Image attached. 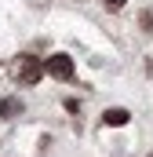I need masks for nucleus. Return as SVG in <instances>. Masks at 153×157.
I'll list each match as a JSON object with an SVG mask.
<instances>
[{
  "label": "nucleus",
  "instance_id": "3",
  "mask_svg": "<svg viewBox=\"0 0 153 157\" xmlns=\"http://www.w3.org/2000/svg\"><path fill=\"white\" fill-rule=\"evenodd\" d=\"M128 117H131L128 110H106V113H102V121H106L110 128H120V124H128Z\"/></svg>",
  "mask_w": 153,
  "mask_h": 157
},
{
  "label": "nucleus",
  "instance_id": "5",
  "mask_svg": "<svg viewBox=\"0 0 153 157\" xmlns=\"http://www.w3.org/2000/svg\"><path fill=\"white\" fill-rule=\"evenodd\" d=\"M106 7H110V11H120V7H124V0H106Z\"/></svg>",
  "mask_w": 153,
  "mask_h": 157
},
{
  "label": "nucleus",
  "instance_id": "1",
  "mask_svg": "<svg viewBox=\"0 0 153 157\" xmlns=\"http://www.w3.org/2000/svg\"><path fill=\"white\" fill-rule=\"evenodd\" d=\"M44 70H47L51 77H58V80H69L73 77V59H69V55H51V59L44 62Z\"/></svg>",
  "mask_w": 153,
  "mask_h": 157
},
{
  "label": "nucleus",
  "instance_id": "4",
  "mask_svg": "<svg viewBox=\"0 0 153 157\" xmlns=\"http://www.w3.org/2000/svg\"><path fill=\"white\" fill-rule=\"evenodd\" d=\"M0 113H15V102H11V99H4V102H0Z\"/></svg>",
  "mask_w": 153,
  "mask_h": 157
},
{
  "label": "nucleus",
  "instance_id": "2",
  "mask_svg": "<svg viewBox=\"0 0 153 157\" xmlns=\"http://www.w3.org/2000/svg\"><path fill=\"white\" fill-rule=\"evenodd\" d=\"M37 77H40V62L33 55H22V59H18V80H22V84H33Z\"/></svg>",
  "mask_w": 153,
  "mask_h": 157
}]
</instances>
